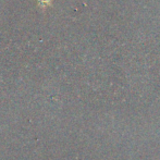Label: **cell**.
Returning a JSON list of instances; mask_svg holds the SVG:
<instances>
[{
  "label": "cell",
  "mask_w": 160,
  "mask_h": 160,
  "mask_svg": "<svg viewBox=\"0 0 160 160\" xmlns=\"http://www.w3.org/2000/svg\"><path fill=\"white\" fill-rule=\"evenodd\" d=\"M38 2H39L40 7H42V8H45V7L49 6L51 2V0H38Z\"/></svg>",
  "instance_id": "1"
}]
</instances>
